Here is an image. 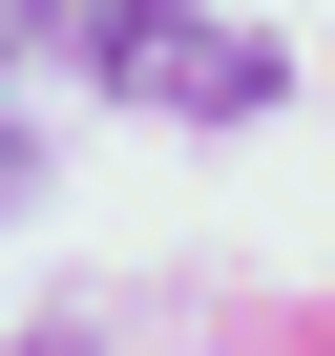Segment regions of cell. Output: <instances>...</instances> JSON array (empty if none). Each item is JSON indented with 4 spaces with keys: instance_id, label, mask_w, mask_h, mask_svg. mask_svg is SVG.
Masks as SVG:
<instances>
[{
    "instance_id": "cell-1",
    "label": "cell",
    "mask_w": 335,
    "mask_h": 356,
    "mask_svg": "<svg viewBox=\"0 0 335 356\" xmlns=\"http://www.w3.org/2000/svg\"><path fill=\"white\" fill-rule=\"evenodd\" d=\"M0 147H22V63H0Z\"/></svg>"
}]
</instances>
